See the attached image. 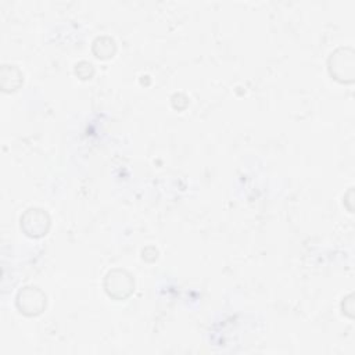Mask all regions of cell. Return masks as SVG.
Listing matches in <instances>:
<instances>
[{
    "label": "cell",
    "mask_w": 355,
    "mask_h": 355,
    "mask_svg": "<svg viewBox=\"0 0 355 355\" xmlns=\"http://www.w3.org/2000/svg\"><path fill=\"white\" fill-rule=\"evenodd\" d=\"M17 305L26 315L40 313L46 305L44 294L36 287H25L17 295Z\"/></svg>",
    "instance_id": "1"
},
{
    "label": "cell",
    "mask_w": 355,
    "mask_h": 355,
    "mask_svg": "<svg viewBox=\"0 0 355 355\" xmlns=\"http://www.w3.org/2000/svg\"><path fill=\"white\" fill-rule=\"evenodd\" d=\"M123 275H125L123 270H112L108 273L105 288L110 295L116 297V298H121V297L123 298L132 291L133 282L129 275H126V276H123Z\"/></svg>",
    "instance_id": "2"
}]
</instances>
